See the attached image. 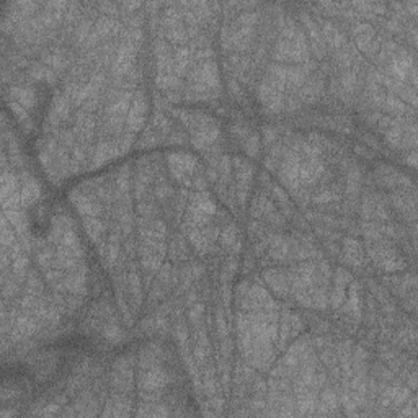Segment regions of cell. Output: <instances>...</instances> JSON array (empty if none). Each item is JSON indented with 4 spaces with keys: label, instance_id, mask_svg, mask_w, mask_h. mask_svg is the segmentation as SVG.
Here are the masks:
<instances>
[{
    "label": "cell",
    "instance_id": "1",
    "mask_svg": "<svg viewBox=\"0 0 418 418\" xmlns=\"http://www.w3.org/2000/svg\"><path fill=\"white\" fill-rule=\"evenodd\" d=\"M147 110H149L147 96H145L144 93H136L133 96V101H131L128 118H126V121H124L126 128H128L129 131H133V133L142 129Z\"/></svg>",
    "mask_w": 418,
    "mask_h": 418
},
{
    "label": "cell",
    "instance_id": "2",
    "mask_svg": "<svg viewBox=\"0 0 418 418\" xmlns=\"http://www.w3.org/2000/svg\"><path fill=\"white\" fill-rule=\"evenodd\" d=\"M168 384V374L160 366L145 369L139 376V389L140 391H162Z\"/></svg>",
    "mask_w": 418,
    "mask_h": 418
},
{
    "label": "cell",
    "instance_id": "3",
    "mask_svg": "<svg viewBox=\"0 0 418 418\" xmlns=\"http://www.w3.org/2000/svg\"><path fill=\"white\" fill-rule=\"evenodd\" d=\"M263 278L266 284L270 286L271 291L278 296V298H284L289 293V283H288V275L278 268H270L263 273Z\"/></svg>",
    "mask_w": 418,
    "mask_h": 418
},
{
    "label": "cell",
    "instance_id": "4",
    "mask_svg": "<svg viewBox=\"0 0 418 418\" xmlns=\"http://www.w3.org/2000/svg\"><path fill=\"white\" fill-rule=\"evenodd\" d=\"M41 322L36 317H33L31 314H18L15 315V322H13V328L17 330L18 333L22 335L23 338L25 337H33L35 333H38L41 330Z\"/></svg>",
    "mask_w": 418,
    "mask_h": 418
},
{
    "label": "cell",
    "instance_id": "5",
    "mask_svg": "<svg viewBox=\"0 0 418 418\" xmlns=\"http://www.w3.org/2000/svg\"><path fill=\"white\" fill-rule=\"evenodd\" d=\"M343 260L347 261L348 265L356 266V268L363 266L364 250H363V247L358 240L351 239V237L345 239V242H343Z\"/></svg>",
    "mask_w": 418,
    "mask_h": 418
},
{
    "label": "cell",
    "instance_id": "6",
    "mask_svg": "<svg viewBox=\"0 0 418 418\" xmlns=\"http://www.w3.org/2000/svg\"><path fill=\"white\" fill-rule=\"evenodd\" d=\"M40 183L36 182L35 178H26L25 182L22 183V191H20V201L23 206H31L35 204L38 199H40Z\"/></svg>",
    "mask_w": 418,
    "mask_h": 418
},
{
    "label": "cell",
    "instance_id": "7",
    "mask_svg": "<svg viewBox=\"0 0 418 418\" xmlns=\"http://www.w3.org/2000/svg\"><path fill=\"white\" fill-rule=\"evenodd\" d=\"M10 96H13L17 103H20L25 108H31L36 103L35 90L28 85H13L10 89Z\"/></svg>",
    "mask_w": 418,
    "mask_h": 418
},
{
    "label": "cell",
    "instance_id": "8",
    "mask_svg": "<svg viewBox=\"0 0 418 418\" xmlns=\"http://www.w3.org/2000/svg\"><path fill=\"white\" fill-rule=\"evenodd\" d=\"M84 227L90 239L93 240L96 245H100L105 237V231H106L105 222L100 221L98 217H84Z\"/></svg>",
    "mask_w": 418,
    "mask_h": 418
},
{
    "label": "cell",
    "instance_id": "9",
    "mask_svg": "<svg viewBox=\"0 0 418 418\" xmlns=\"http://www.w3.org/2000/svg\"><path fill=\"white\" fill-rule=\"evenodd\" d=\"M188 61H189V51L188 47H178L173 54V72L177 74L178 77L183 75L186 72V67H188Z\"/></svg>",
    "mask_w": 418,
    "mask_h": 418
},
{
    "label": "cell",
    "instance_id": "10",
    "mask_svg": "<svg viewBox=\"0 0 418 418\" xmlns=\"http://www.w3.org/2000/svg\"><path fill=\"white\" fill-rule=\"evenodd\" d=\"M162 255L159 254H149V255H142L140 256V266L144 268V271H147L149 275L157 273L162 266Z\"/></svg>",
    "mask_w": 418,
    "mask_h": 418
},
{
    "label": "cell",
    "instance_id": "11",
    "mask_svg": "<svg viewBox=\"0 0 418 418\" xmlns=\"http://www.w3.org/2000/svg\"><path fill=\"white\" fill-rule=\"evenodd\" d=\"M333 199H338V191L335 188L328 186V188L319 189V191L312 196V203L320 206V204H327L330 201H333Z\"/></svg>",
    "mask_w": 418,
    "mask_h": 418
},
{
    "label": "cell",
    "instance_id": "12",
    "mask_svg": "<svg viewBox=\"0 0 418 418\" xmlns=\"http://www.w3.org/2000/svg\"><path fill=\"white\" fill-rule=\"evenodd\" d=\"M340 84H342V89L345 93H353L354 89L358 85V75L356 72H353L351 69L343 70L342 79H340Z\"/></svg>",
    "mask_w": 418,
    "mask_h": 418
},
{
    "label": "cell",
    "instance_id": "13",
    "mask_svg": "<svg viewBox=\"0 0 418 418\" xmlns=\"http://www.w3.org/2000/svg\"><path fill=\"white\" fill-rule=\"evenodd\" d=\"M382 105L386 106V108L391 111V113L398 115V116H400V115H405V111H407L405 103H403L400 98L394 96V95H387L386 98H384V103H382Z\"/></svg>",
    "mask_w": 418,
    "mask_h": 418
},
{
    "label": "cell",
    "instance_id": "14",
    "mask_svg": "<svg viewBox=\"0 0 418 418\" xmlns=\"http://www.w3.org/2000/svg\"><path fill=\"white\" fill-rule=\"evenodd\" d=\"M103 337L108 340V342L118 343L124 338V333L116 324H108V325H105V328H103Z\"/></svg>",
    "mask_w": 418,
    "mask_h": 418
},
{
    "label": "cell",
    "instance_id": "15",
    "mask_svg": "<svg viewBox=\"0 0 418 418\" xmlns=\"http://www.w3.org/2000/svg\"><path fill=\"white\" fill-rule=\"evenodd\" d=\"M237 242V229L234 224L226 226L221 232V244L224 247H234Z\"/></svg>",
    "mask_w": 418,
    "mask_h": 418
},
{
    "label": "cell",
    "instance_id": "16",
    "mask_svg": "<svg viewBox=\"0 0 418 418\" xmlns=\"http://www.w3.org/2000/svg\"><path fill=\"white\" fill-rule=\"evenodd\" d=\"M26 294H33V296H41L43 293V283L41 279L38 278L36 273H30V276L26 278Z\"/></svg>",
    "mask_w": 418,
    "mask_h": 418
},
{
    "label": "cell",
    "instance_id": "17",
    "mask_svg": "<svg viewBox=\"0 0 418 418\" xmlns=\"http://www.w3.org/2000/svg\"><path fill=\"white\" fill-rule=\"evenodd\" d=\"M260 147L261 145H260V136L258 134H252L247 138L244 149H245V154L249 155V157H256L260 152Z\"/></svg>",
    "mask_w": 418,
    "mask_h": 418
},
{
    "label": "cell",
    "instance_id": "18",
    "mask_svg": "<svg viewBox=\"0 0 418 418\" xmlns=\"http://www.w3.org/2000/svg\"><path fill=\"white\" fill-rule=\"evenodd\" d=\"M36 260H38V265H40L43 270H47L54 266V254H52V250L49 249H43L38 252Z\"/></svg>",
    "mask_w": 418,
    "mask_h": 418
},
{
    "label": "cell",
    "instance_id": "19",
    "mask_svg": "<svg viewBox=\"0 0 418 418\" xmlns=\"http://www.w3.org/2000/svg\"><path fill=\"white\" fill-rule=\"evenodd\" d=\"M330 304L333 309H340L343 302L347 301V288H340V286H333L332 296H330Z\"/></svg>",
    "mask_w": 418,
    "mask_h": 418
},
{
    "label": "cell",
    "instance_id": "20",
    "mask_svg": "<svg viewBox=\"0 0 418 418\" xmlns=\"http://www.w3.org/2000/svg\"><path fill=\"white\" fill-rule=\"evenodd\" d=\"M165 35H167L170 43H183L188 38V31L185 30L183 25H180V26H173V28L165 30Z\"/></svg>",
    "mask_w": 418,
    "mask_h": 418
},
{
    "label": "cell",
    "instance_id": "21",
    "mask_svg": "<svg viewBox=\"0 0 418 418\" xmlns=\"http://www.w3.org/2000/svg\"><path fill=\"white\" fill-rule=\"evenodd\" d=\"M353 281V275L347 271L345 268H338L337 273H335V286H340V288H347V286Z\"/></svg>",
    "mask_w": 418,
    "mask_h": 418
},
{
    "label": "cell",
    "instance_id": "22",
    "mask_svg": "<svg viewBox=\"0 0 418 418\" xmlns=\"http://www.w3.org/2000/svg\"><path fill=\"white\" fill-rule=\"evenodd\" d=\"M209 349H208V345L204 343H194V349H193V358L194 361H196L198 364H204L206 363V359L209 356Z\"/></svg>",
    "mask_w": 418,
    "mask_h": 418
},
{
    "label": "cell",
    "instance_id": "23",
    "mask_svg": "<svg viewBox=\"0 0 418 418\" xmlns=\"http://www.w3.org/2000/svg\"><path fill=\"white\" fill-rule=\"evenodd\" d=\"M139 214L144 217V219H154L155 214H157V209L152 203H140L139 204Z\"/></svg>",
    "mask_w": 418,
    "mask_h": 418
},
{
    "label": "cell",
    "instance_id": "24",
    "mask_svg": "<svg viewBox=\"0 0 418 418\" xmlns=\"http://www.w3.org/2000/svg\"><path fill=\"white\" fill-rule=\"evenodd\" d=\"M173 337H175V340H177L180 345H185V343H186V340H188V330H186V327H185V324L177 322V325H175V328H173Z\"/></svg>",
    "mask_w": 418,
    "mask_h": 418
},
{
    "label": "cell",
    "instance_id": "25",
    "mask_svg": "<svg viewBox=\"0 0 418 418\" xmlns=\"http://www.w3.org/2000/svg\"><path fill=\"white\" fill-rule=\"evenodd\" d=\"M203 312H204V305L201 302H194L191 307H189V320L193 324L199 322V319L203 317Z\"/></svg>",
    "mask_w": 418,
    "mask_h": 418
},
{
    "label": "cell",
    "instance_id": "26",
    "mask_svg": "<svg viewBox=\"0 0 418 418\" xmlns=\"http://www.w3.org/2000/svg\"><path fill=\"white\" fill-rule=\"evenodd\" d=\"M216 330H217V335H219V337H226L227 335V324H226L224 315H222L221 310H217V314H216Z\"/></svg>",
    "mask_w": 418,
    "mask_h": 418
},
{
    "label": "cell",
    "instance_id": "27",
    "mask_svg": "<svg viewBox=\"0 0 418 418\" xmlns=\"http://www.w3.org/2000/svg\"><path fill=\"white\" fill-rule=\"evenodd\" d=\"M157 142H159V138H157V133H155L154 129L145 131L144 136H142V139H140V144H142V145H154Z\"/></svg>",
    "mask_w": 418,
    "mask_h": 418
},
{
    "label": "cell",
    "instance_id": "28",
    "mask_svg": "<svg viewBox=\"0 0 418 418\" xmlns=\"http://www.w3.org/2000/svg\"><path fill=\"white\" fill-rule=\"evenodd\" d=\"M276 136H278L276 129H275V128H270V126H266L265 131H263V140H265V144H266V145H271V144L275 142Z\"/></svg>",
    "mask_w": 418,
    "mask_h": 418
},
{
    "label": "cell",
    "instance_id": "29",
    "mask_svg": "<svg viewBox=\"0 0 418 418\" xmlns=\"http://www.w3.org/2000/svg\"><path fill=\"white\" fill-rule=\"evenodd\" d=\"M266 217H268V221L271 222V224H275V226H283V222H284V217L279 214L278 211H271L270 214H266Z\"/></svg>",
    "mask_w": 418,
    "mask_h": 418
},
{
    "label": "cell",
    "instance_id": "30",
    "mask_svg": "<svg viewBox=\"0 0 418 418\" xmlns=\"http://www.w3.org/2000/svg\"><path fill=\"white\" fill-rule=\"evenodd\" d=\"M170 194H172V189H170V186H167V185H160V186H157V189H155V196L159 199H167Z\"/></svg>",
    "mask_w": 418,
    "mask_h": 418
},
{
    "label": "cell",
    "instance_id": "31",
    "mask_svg": "<svg viewBox=\"0 0 418 418\" xmlns=\"http://www.w3.org/2000/svg\"><path fill=\"white\" fill-rule=\"evenodd\" d=\"M163 294H165V291H163L162 286H154L152 291H150V299H152V301H159Z\"/></svg>",
    "mask_w": 418,
    "mask_h": 418
},
{
    "label": "cell",
    "instance_id": "32",
    "mask_svg": "<svg viewBox=\"0 0 418 418\" xmlns=\"http://www.w3.org/2000/svg\"><path fill=\"white\" fill-rule=\"evenodd\" d=\"M165 96H167L170 101H178V100H182V95H180L177 90H168V92H165Z\"/></svg>",
    "mask_w": 418,
    "mask_h": 418
},
{
    "label": "cell",
    "instance_id": "33",
    "mask_svg": "<svg viewBox=\"0 0 418 418\" xmlns=\"http://www.w3.org/2000/svg\"><path fill=\"white\" fill-rule=\"evenodd\" d=\"M407 279H408V283H410V288H412V289L415 288V278H413V276H410V278H407ZM402 288L407 289V281H405V279H402Z\"/></svg>",
    "mask_w": 418,
    "mask_h": 418
}]
</instances>
